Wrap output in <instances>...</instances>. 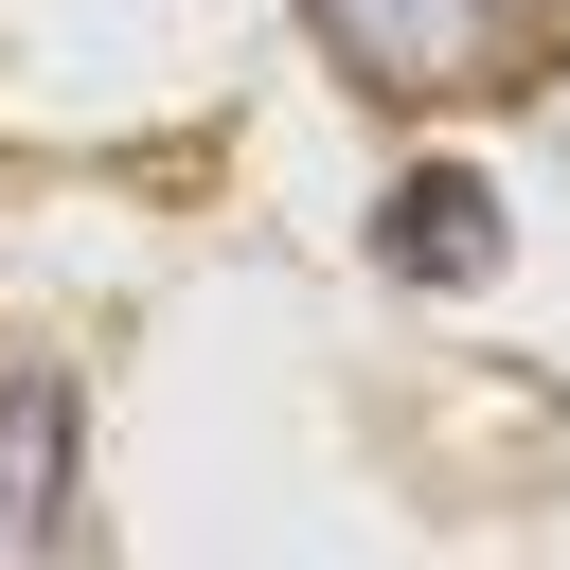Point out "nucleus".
<instances>
[{"mask_svg":"<svg viewBox=\"0 0 570 570\" xmlns=\"http://www.w3.org/2000/svg\"><path fill=\"white\" fill-rule=\"evenodd\" d=\"M303 18H321V53H338L356 89H392V107H445V89L499 71V0H303Z\"/></svg>","mask_w":570,"mask_h":570,"instance_id":"1","label":"nucleus"},{"mask_svg":"<svg viewBox=\"0 0 570 570\" xmlns=\"http://www.w3.org/2000/svg\"><path fill=\"white\" fill-rule=\"evenodd\" d=\"M499 249H517V232H499V196H481L463 160H410V178L374 196V267H392V285H499Z\"/></svg>","mask_w":570,"mask_h":570,"instance_id":"2","label":"nucleus"},{"mask_svg":"<svg viewBox=\"0 0 570 570\" xmlns=\"http://www.w3.org/2000/svg\"><path fill=\"white\" fill-rule=\"evenodd\" d=\"M71 534V374H0V552Z\"/></svg>","mask_w":570,"mask_h":570,"instance_id":"3","label":"nucleus"}]
</instances>
